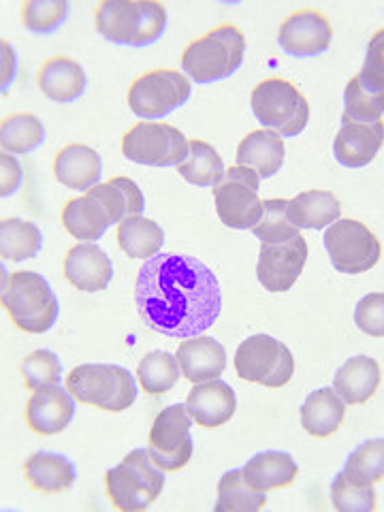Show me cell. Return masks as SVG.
Listing matches in <instances>:
<instances>
[{"label": "cell", "instance_id": "obj_14", "mask_svg": "<svg viewBox=\"0 0 384 512\" xmlns=\"http://www.w3.org/2000/svg\"><path fill=\"white\" fill-rule=\"evenodd\" d=\"M308 261V244L301 235L282 244H263L256 278L269 293L291 291Z\"/></svg>", "mask_w": 384, "mask_h": 512}, {"label": "cell", "instance_id": "obj_10", "mask_svg": "<svg viewBox=\"0 0 384 512\" xmlns=\"http://www.w3.org/2000/svg\"><path fill=\"white\" fill-rule=\"evenodd\" d=\"M126 160L146 167H180L188 156L186 135L165 122H139L122 137Z\"/></svg>", "mask_w": 384, "mask_h": 512}, {"label": "cell", "instance_id": "obj_17", "mask_svg": "<svg viewBox=\"0 0 384 512\" xmlns=\"http://www.w3.org/2000/svg\"><path fill=\"white\" fill-rule=\"evenodd\" d=\"M62 274L77 291L99 293L111 284L114 265L103 248L94 242H82L73 246L62 263Z\"/></svg>", "mask_w": 384, "mask_h": 512}, {"label": "cell", "instance_id": "obj_28", "mask_svg": "<svg viewBox=\"0 0 384 512\" xmlns=\"http://www.w3.org/2000/svg\"><path fill=\"white\" fill-rule=\"evenodd\" d=\"M242 470L248 485L265 493L293 485L299 474L295 457L284 451L256 453Z\"/></svg>", "mask_w": 384, "mask_h": 512}, {"label": "cell", "instance_id": "obj_34", "mask_svg": "<svg viewBox=\"0 0 384 512\" xmlns=\"http://www.w3.org/2000/svg\"><path fill=\"white\" fill-rule=\"evenodd\" d=\"M45 141V126L35 114H11L0 124V146L9 154H30Z\"/></svg>", "mask_w": 384, "mask_h": 512}, {"label": "cell", "instance_id": "obj_29", "mask_svg": "<svg viewBox=\"0 0 384 512\" xmlns=\"http://www.w3.org/2000/svg\"><path fill=\"white\" fill-rule=\"evenodd\" d=\"M346 404L333 389L314 391L301 406V427L314 438H329L344 423Z\"/></svg>", "mask_w": 384, "mask_h": 512}, {"label": "cell", "instance_id": "obj_16", "mask_svg": "<svg viewBox=\"0 0 384 512\" xmlns=\"http://www.w3.org/2000/svg\"><path fill=\"white\" fill-rule=\"evenodd\" d=\"M69 391H64L60 384L37 389L28 397L24 419L39 436H56L69 427L75 416V402Z\"/></svg>", "mask_w": 384, "mask_h": 512}, {"label": "cell", "instance_id": "obj_41", "mask_svg": "<svg viewBox=\"0 0 384 512\" xmlns=\"http://www.w3.org/2000/svg\"><path fill=\"white\" fill-rule=\"evenodd\" d=\"M331 502L340 512H372L376 508L374 485H355L338 472L331 483Z\"/></svg>", "mask_w": 384, "mask_h": 512}, {"label": "cell", "instance_id": "obj_25", "mask_svg": "<svg viewBox=\"0 0 384 512\" xmlns=\"http://www.w3.org/2000/svg\"><path fill=\"white\" fill-rule=\"evenodd\" d=\"M94 26L109 43L135 47L141 28L139 3H133V0H103L96 7Z\"/></svg>", "mask_w": 384, "mask_h": 512}, {"label": "cell", "instance_id": "obj_36", "mask_svg": "<svg viewBox=\"0 0 384 512\" xmlns=\"http://www.w3.org/2000/svg\"><path fill=\"white\" fill-rule=\"evenodd\" d=\"M342 474L355 485H374L384 476V440H367L359 444L346 459Z\"/></svg>", "mask_w": 384, "mask_h": 512}, {"label": "cell", "instance_id": "obj_11", "mask_svg": "<svg viewBox=\"0 0 384 512\" xmlns=\"http://www.w3.org/2000/svg\"><path fill=\"white\" fill-rule=\"evenodd\" d=\"M323 242L331 265L346 276L365 274L382 256L380 239L355 218H338L329 224Z\"/></svg>", "mask_w": 384, "mask_h": 512}, {"label": "cell", "instance_id": "obj_15", "mask_svg": "<svg viewBox=\"0 0 384 512\" xmlns=\"http://www.w3.org/2000/svg\"><path fill=\"white\" fill-rule=\"evenodd\" d=\"M333 28L318 9H301L282 22L278 43L288 56L312 58L329 50Z\"/></svg>", "mask_w": 384, "mask_h": 512}, {"label": "cell", "instance_id": "obj_27", "mask_svg": "<svg viewBox=\"0 0 384 512\" xmlns=\"http://www.w3.org/2000/svg\"><path fill=\"white\" fill-rule=\"evenodd\" d=\"M342 205L331 190H308L288 201L286 216L297 229L320 231L340 218Z\"/></svg>", "mask_w": 384, "mask_h": 512}, {"label": "cell", "instance_id": "obj_31", "mask_svg": "<svg viewBox=\"0 0 384 512\" xmlns=\"http://www.w3.org/2000/svg\"><path fill=\"white\" fill-rule=\"evenodd\" d=\"M43 248V233L35 222L22 218L0 220V256L5 261L20 263L37 256Z\"/></svg>", "mask_w": 384, "mask_h": 512}, {"label": "cell", "instance_id": "obj_19", "mask_svg": "<svg viewBox=\"0 0 384 512\" xmlns=\"http://www.w3.org/2000/svg\"><path fill=\"white\" fill-rule=\"evenodd\" d=\"M384 126L382 122L361 124L342 120V128L333 143V154L340 165L348 169H361L370 165L382 148Z\"/></svg>", "mask_w": 384, "mask_h": 512}, {"label": "cell", "instance_id": "obj_23", "mask_svg": "<svg viewBox=\"0 0 384 512\" xmlns=\"http://www.w3.org/2000/svg\"><path fill=\"white\" fill-rule=\"evenodd\" d=\"M41 92L54 103H73L86 92L88 77L82 64L67 56H54L39 69Z\"/></svg>", "mask_w": 384, "mask_h": 512}, {"label": "cell", "instance_id": "obj_39", "mask_svg": "<svg viewBox=\"0 0 384 512\" xmlns=\"http://www.w3.org/2000/svg\"><path fill=\"white\" fill-rule=\"evenodd\" d=\"M384 116V94H370L365 92L357 77H352L346 92H344V118L348 122H361V124H372L382 122Z\"/></svg>", "mask_w": 384, "mask_h": 512}, {"label": "cell", "instance_id": "obj_1", "mask_svg": "<svg viewBox=\"0 0 384 512\" xmlns=\"http://www.w3.org/2000/svg\"><path fill=\"white\" fill-rule=\"evenodd\" d=\"M135 303L152 331L186 340L216 323L222 293L214 271L195 256L158 252L139 269Z\"/></svg>", "mask_w": 384, "mask_h": 512}, {"label": "cell", "instance_id": "obj_32", "mask_svg": "<svg viewBox=\"0 0 384 512\" xmlns=\"http://www.w3.org/2000/svg\"><path fill=\"white\" fill-rule=\"evenodd\" d=\"M224 160L218 150L201 139L188 141V156L178 167V173L192 186L210 188L216 186L224 175Z\"/></svg>", "mask_w": 384, "mask_h": 512}, {"label": "cell", "instance_id": "obj_6", "mask_svg": "<svg viewBox=\"0 0 384 512\" xmlns=\"http://www.w3.org/2000/svg\"><path fill=\"white\" fill-rule=\"evenodd\" d=\"M165 487V472L150 459L148 448H135L116 468L107 470L105 489L111 504L124 512L150 508Z\"/></svg>", "mask_w": 384, "mask_h": 512}, {"label": "cell", "instance_id": "obj_21", "mask_svg": "<svg viewBox=\"0 0 384 512\" xmlns=\"http://www.w3.org/2000/svg\"><path fill=\"white\" fill-rule=\"evenodd\" d=\"M101 156L86 143H69L58 150L54 158L56 180L71 190L88 192L101 180Z\"/></svg>", "mask_w": 384, "mask_h": 512}, {"label": "cell", "instance_id": "obj_24", "mask_svg": "<svg viewBox=\"0 0 384 512\" xmlns=\"http://www.w3.org/2000/svg\"><path fill=\"white\" fill-rule=\"evenodd\" d=\"M286 148L278 133L269 128H259L242 139L237 146V165L252 169L261 180L274 178L284 165Z\"/></svg>", "mask_w": 384, "mask_h": 512}, {"label": "cell", "instance_id": "obj_42", "mask_svg": "<svg viewBox=\"0 0 384 512\" xmlns=\"http://www.w3.org/2000/svg\"><path fill=\"white\" fill-rule=\"evenodd\" d=\"M382 39L384 30H378L370 47H367V56L363 62V69L357 75L359 86L370 94H382L384 92V77H382Z\"/></svg>", "mask_w": 384, "mask_h": 512}, {"label": "cell", "instance_id": "obj_2", "mask_svg": "<svg viewBox=\"0 0 384 512\" xmlns=\"http://www.w3.org/2000/svg\"><path fill=\"white\" fill-rule=\"evenodd\" d=\"M146 199L141 188L131 180L116 175L107 184H96L84 197L71 199L62 207V227L75 239L96 242L111 224H120L128 216L143 214Z\"/></svg>", "mask_w": 384, "mask_h": 512}, {"label": "cell", "instance_id": "obj_46", "mask_svg": "<svg viewBox=\"0 0 384 512\" xmlns=\"http://www.w3.org/2000/svg\"><path fill=\"white\" fill-rule=\"evenodd\" d=\"M0 50H3V92L9 90L13 77H15V67H18V58H15V52L9 41L3 39L0 43Z\"/></svg>", "mask_w": 384, "mask_h": 512}, {"label": "cell", "instance_id": "obj_43", "mask_svg": "<svg viewBox=\"0 0 384 512\" xmlns=\"http://www.w3.org/2000/svg\"><path fill=\"white\" fill-rule=\"evenodd\" d=\"M141 28L135 47H148L165 35L167 28V9L163 3H152V0H141Z\"/></svg>", "mask_w": 384, "mask_h": 512}, {"label": "cell", "instance_id": "obj_45", "mask_svg": "<svg viewBox=\"0 0 384 512\" xmlns=\"http://www.w3.org/2000/svg\"><path fill=\"white\" fill-rule=\"evenodd\" d=\"M0 169H3V178H0V197H9L22 184V165L13 154L3 152L0 154Z\"/></svg>", "mask_w": 384, "mask_h": 512}, {"label": "cell", "instance_id": "obj_44", "mask_svg": "<svg viewBox=\"0 0 384 512\" xmlns=\"http://www.w3.org/2000/svg\"><path fill=\"white\" fill-rule=\"evenodd\" d=\"M355 323L363 333L372 335V338H382L384 335V295L382 293H370L357 303Z\"/></svg>", "mask_w": 384, "mask_h": 512}, {"label": "cell", "instance_id": "obj_3", "mask_svg": "<svg viewBox=\"0 0 384 512\" xmlns=\"http://www.w3.org/2000/svg\"><path fill=\"white\" fill-rule=\"evenodd\" d=\"M246 37L227 22L186 45L182 69L195 84H212L231 77L244 64Z\"/></svg>", "mask_w": 384, "mask_h": 512}, {"label": "cell", "instance_id": "obj_7", "mask_svg": "<svg viewBox=\"0 0 384 512\" xmlns=\"http://www.w3.org/2000/svg\"><path fill=\"white\" fill-rule=\"evenodd\" d=\"M252 114L280 137H297L310 120V103L301 90L282 77H269L252 90Z\"/></svg>", "mask_w": 384, "mask_h": 512}, {"label": "cell", "instance_id": "obj_4", "mask_svg": "<svg viewBox=\"0 0 384 512\" xmlns=\"http://www.w3.org/2000/svg\"><path fill=\"white\" fill-rule=\"evenodd\" d=\"M3 308L24 333H47L58 318V299L50 282L35 271H13L3 284Z\"/></svg>", "mask_w": 384, "mask_h": 512}, {"label": "cell", "instance_id": "obj_5", "mask_svg": "<svg viewBox=\"0 0 384 512\" xmlns=\"http://www.w3.org/2000/svg\"><path fill=\"white\" fill-rule=\"evenodd\" d=\"M67 391L77 402L105 412H124L139 395L133 374L114 363H84L67 376Z\"/></svg>", "mask_w": 384, "mask_h": 512}, {"label": "cell", "instance_id": "obj_35", "mask_svg": "<svg viewBox=\"0 0 384 512\" xmlns=\"http://www.w3.org/2000/svg\"><path fill=\"white\" fill-rule=\"evenodd\" d=\"M180 363L175 355L165 350L148 352L137 367V378L141 389L148 395H160L171 391L180 380Z\"/></svg>", "mask_w": 384, "mask_h": 512}, {"label": "cell", "instance_id": "obj_20", "mask_svg": "<svg viewBox=\"0 0 384 512\" xmlns=\"http://www.w3.org/2000/svg\"><path fill=\"white\" fill-rule=\"evenodd\" d=\"M175 359L180 363L182 376L192 384H199L222 376L227 367V350L214 338L195 335L180 344Z\"/></svg>", "mask_w": 384, "mask_h": 512}, {"label": "cell", "instance_id": "obj_22", "mask_svg": "<svg viewBox=\"0 0 384 512\" xmlns=\"http://www.w3.org/2000/svg\"><path fill=\"white\" fill-rule=\"evenodd\" d=\"M382 382V372L376 359L357 355L350 357L333 376V391L348 406L370 402Z\"/></svg>", "mask_w": 384, "mask_h": 512}, {"label": "cell", "instance_id": "obj_26", "mask_svg": "<svg viewBox=\"0 0 384 512\" xmlns=\"http://www.w3.org/2000/svg\"><path fill=\"white\" fill-rule=\"evenodd\" d=\"M24 476L41 493H64L75 485L77 468L69 457L39 451L24 461Z\"/></svg>", "mask_w": 384, "mask_h": 512}, {"label": "cell", "instance_id": "obj_12", "mask_svg": "<svg viewBox=\"0 0 384 512\" xmlns=\"http://www.w3.org/2000/svg\"><path fill=\"white\" fill-rule=\"evenodd\" d=\"M261 178L248 167H229L222 180L214 186L218 218L231 229H252L263 216L259 197Z\"/></svg>", "mask_w": 384, "mask_h": 512}, {"label": "cell", "instance_id": "obj_40", "mask_svg": "<svg viewBox=\"0 0 384 512\" xmlns=\"http://www.w3.org/2000/svg\"><path fill=\"white\" fill-rule=\"evenodd\" d=\"M22 378L26 389L37 391L50 384H58L62 378V363L52 350H35L22 361Z\"/></svg>", "mask_w": 384, "mask_h": 512}, {"label": "cell", "instance_id": "obj_37", "mask_svg": "<svg viewBox=\"0 0 384 512\" xmlns=\"http://www.w3.org/2000/svg\"><path fill=\"white\" fill-rule=\"evenodd\" d=\"M286 199H267L263 201V216L261 220L250 229L256 239L263 244H282L299 235V229L293 227L291 220L286 216Z\"/></svg>", "mask_w": 384, "mask_h": 512}, {"label": "cell", "instance_id": "obj_13", "mask_svg": "<svg viewBox=\"0 0 384 512\" xmlns=\"http://www.w3.org/2000/svg\"><path fill=\"white\" fill-rule=\"evenodd\" d=\"M192 416L186 410V404H175L160 410L154 419L148 453L163 472H175L188 466L195 451V442H192Z\"/></svg>", "mask_w": 384, "mask_h": 512}, {"label": "cell", "instance_id": "obj_8", "mask_svg": "<svg viewBox=\"0 0 384 512\" xmlns=\"http://www.w3.org/2000/svg\"><path fill=\"white\" fill-rule=\"evenodd\" d=\"M190 79L173 69H156L139 75L128 88V107L141 120H163L171 111L188 103Z\"/></svg>", "mask_w": 384, "mask_h": 512}, {"label": "cell", "instance_id": "obj_9", "mask_svg": "<svg viewBox=\"0 0 384 512\" xmlns=\"http://www.w3.org/2000/svg\"><path fill=\"white\" fill-rule=\"evenodd\" d=\"M235 370L242 380L280 389L295 376V357L286 344L271 335L259 333L237 348Z\"/></svg>", "mask_w": 384, "mask_h": 512}, {"label": "cell", "instance_id": "obj_38", "mask_svg": "<svg viewBox=\"0 0 384 512\" xmlns=\"http://www.w3.org/2000/svg\"><path fill=\"white\" fill-rule=\"evenodd\" d=\"M67 0H26L22 24L32 35H52L67 20Z\"/></svg>", "mask_w": 384, "mask_h": 512}, {"label": "cell", "instance_id": "obj_33", "mask_svg": "<svg viewBox=\"0 0 384 512\" xmlns=\"http://www.w3.org/2000/svg\"><path fill=\"white\" fill-rule=\"evenodd\" d=\"M267 495L248 485L242 468L229 470L218 480V502L216 512H256L265 508Z\"/></svg>", "mask_w": 384, "mask_h": 512}, {"label": "cell", "instance_id": "obj_30", "mask_svg": "<svg viewBox=\"0 0 384 512\" xmlns=\"http://www.w3.org/2000/svg\"><path fill=\"white\" fill-rule=\"evenodd\" d=\"M165 244V231L146 216H128L118 224V246L131 259H152Z\"/></svg>", "mask_w": 384, "mask_h": 512}, {"label": "cell", "instance_id": "obj_18", "mask_svg": "<svg viewBox=\"0 0 384 512\" xmlns=\"http://www.w3.org/2000/svg\"><path fill=\"white\" fill-rule=\"evenodd\" d=\"M186 410L192 416V421L199 423L205 429L222 427L233 419L237 410V397L231 384L220 378L199 382L195 389L188 393Z\"/></svg>", "mask_w": 384, "mask_h": 512}]
</instances>
